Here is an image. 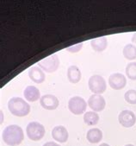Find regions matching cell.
I'll return each mask as SVG.
<instances>
[{
    "mask_svg": "<svg viewBox=\"0 0 136 146\" xmlns=\"http://www.w3.org/2000/svg\"><path fill=\"white\" fill-rule=\"evenodd\" d=\"M24 133L19 125H8L3 131V140L10 146H17L23 141Z\"/></svg>",
    "mask_w": 136,
    "mask_h": 146,
    "instance_id": "cell-1",
    "label": "cell"
},
{
    "mask_svg": "<svg viewBox=\"0 0 136 146\" xmlns=\"http://www.w3.org/2000/svg\"><path fill=\"white\" fill-rule=\"evenodd\" d=\"M8 109L16 117H25L30 111V106L22 98H11L8 102Z\"/></svg>",
    "mask_w": 136,
    "mask_h": 146,
    "instance_id": "cell-2",
    "label": "cell"
},
{
    "mask_svg": "<svg viewBox=\"0 0 136 146\" xmlns=\"http://www.w3.org/2000/svg\"><path fill=\"white\" fill-rule=\"evenodd\" d=\"M38 66L46 73L55 72L60 66L59 57L56 54H51V55L44 58V59H42L41 62H39Z\"/></svg>",
    "mask_w": 136,
    "mask_h": 146,
    "instance_id": "cell-3",
    "label": "cell"
},
{
    "mask_svg": "<svg viewBox=\"0 0 136 146\" xmlns=\"http://www.w3.org/2000/svg\"><path fill=\"white\" fill-rule=\"evenodd\" d=\"M28 137L32 141H39L45 135V127L38 122H30L26 128Z\"/></svg>",
    "mask_w": 136,
    "mask_h": 146,
    "instance_id": "cell-4",
    "label": "cell"
},
{
    "mask_svg": "<svg viewBox=\"0 0 136 146\" xmlns=\"http://www.w3.org/2000/svg\"><path fill=\"white\" fill-rule=\"evenodd\" d=\"M88 86L90 90L94 94H102L105 92L107 84L104 78L101 75L95 74L92 75L88 81Z\"/></svg>",
    "mask_w": 136,
    "mask_h": 146,
    "instance_id": "cell-5",
    "label": "cell"
},
{
    "mask_svg": "<svg viewBox=\"0 0 136 146\" xmlns=\"http://www.w3.org/2000/svg\"><path fill=\"white\" fill-rule=\"evenodd\" d=\"M87 107L86 101L79 96H75L70 99L68 102V108L74 115H80L85 111Z\"/></svg>",
    "mask_w": 136,
    "mask_h": 146,
    "instance_id": "cell-6",
    "label": "cell"
},
{
    "mask_svg": "<svg viewBox=\"0 0 136 146\" xmlns=\"http://www.w3.org/2000/svg\"><path fill=\"white\" fill-rule=\"evenodd\" d=\"M118 120L123 127L130 128L133 126L136 123V116L132 111L124 110L120 112L118 116Z\"/></svg>",
    "mask_w": 136,
    "mask_h": 146,
    "instance_id": "cell-7",
    "label": "cell"
},
{
    "mask_svg": "<svg viewBox=\"0 0 136 146\" xmlns=\"http://www.w3.org/2000/svg\"><path fill=\"white\" fill-rule=\"evenodd\" d=\"M108 84H110L112 89L121 90L125 87L127 84V79L122 74L120 73L112 74L108 77Z\"/></svg>",
    "mask_w": 136,
    "mask_h": 146,
    "instance_id": "cell-8",
    "label": "cell"
},
{
    "mask_svg": "<svg viewBox=\"0 0 136 146\" xmlns=\"http://www.w3.org/2000/svg\"><path fill=\"white\" fill-rule=\"evenodd\" d=\"M88 105L94 111H102L106 106L104 98L101 94H93L88 100Z\"/></svg>",
    "mask_w": 136,
    "mask_h": 146,
    "instance_id": "cell-9",
    "label": "cell"
},
{
    "mask_svg": "<svg viewBox=\"0 0 136 146\" xmlns=\"http://www.w3.org/2000/svg\"><path fill=\"white\" fill-rule=\"evenodd\" d=\"M41 106L46 110H55L59 106V100L52 94H45L40 100Z\"/></svg>",
    "mask_w": 136,
    "mask_h": 146,
    "instance_id": "cell-10",
    "label": "cell"
},
{
    "mask_svg": "<svg viewBox=\"0 0 136 146\" xmlns=\"http://www.w3.org/2000/svg\"><path fill=\"white\" fill-rule=\"evenodd\" d=\"M53 138L59 143H66L68 140V131L66 128L63 125L55 126L52 131Z\"/></svg>",
    "mask_w": 136,
    "mask_h": 146,
    "instance_id": "cell-11",
    "label": "cell"
},
{
    "mask_svg": "<svg viewBox=\"0 0 136 146\" xmlns=\"http://www.w3.org/2000/svg\"><path fill=\"white\" fill-rule=\"evenodd\" d=\"M29 76L32 81H34L37 84H41V83L44 82L45 78H46V75H45L43 70L40 67H36V66H34L30 68Z\"/></svg>",
    "mask_w": 136,
    "mask_h": 146,
    "instance_id": "cell-12",
    "label": "cell"
},
{
    "mask_svg": "<svg viewBox=\"0 0 136 146\" xmlns=\"http://www.w3.org/2000/svg\"><path fill=\"white\" fill-rule=\"evenodd\" d=\"M23 95L28 101L35 102L39 100L41 94H40V91L37 87H35L34 86H29L25 88V90L23 92Z\"/></svg>",
    "mask_w": 136,
    "mask_h": 146,
    "instance_id": "cell-13",
    "label": "cell"
},
{
    "mask_svg": "<svg viewBox=\"0 0 136 146\" xmlns=\"http://www.w3.org/2000/svg\"><path fill=\"white\" fill-rule=\"evenodd\" d=\"M82 74L80 69L77 66H71L67 69V78L71 83L76 84L80 81Z\"/></svg>",
    "mask_w": 136,
    "mask_h": 146,
    "instance_id": "cell-14",
    "label": "cell"
},
{
    "mask_svg": "<svg viewBox=\"0 0 136 146\" xmlns=\"http://www.w3.org/2000/svg\"><path fill=\"white\" fill-rule=\"evenodd\" d=\"M91 46L95 51L102 52L104 49H106V48L108 46L107 38L105 36H102V37H97V38L92 39L91 41Z\"/></svg>",
    "mask_w": 136,
    "mask_h": 146,
    "instance_id": "cell-15",
    "label": "cell"
},
{
    "mask_svg": "<svg viewBox=\"0 0 136 146\" xmlns=\"http://www.w3.org/2000/svg\"><path fill=\"white\" fill-rule=\"evenodd\" d=\"M86 138L91 143H97L101 142V140L102 139V132L98 128L90 129L87 131Z\"/></svg>",
    "mask_w": 136,
    "mask_h": 146,
    "instance_id": "cell-16",
    "label": "cell"
},
{
    "mask_svg": "<svg viewBox=\"0 0 136 146\" xmlns=\"http://www.w3.org/2000/svg\"><path fill=\"white\" fill-rule=\"evenodd\" d=\"M99 121V115L96 111H87L84 115V122L87 125H96Z\"/></svg>",
    "mask_w": 136,
    "mask_h": 146,
    "instance_id": "cell-17",
    "label": "cell"
},
{
    "mask_svg": "<svg viewBox=\"0 0 136 146\" xmlns=\"http://www.w3.org/2000/svg\"><path fill=\"white\" fill-rule=\"evenodd\" d=\"M123 55L127 60L136 59V47L133 44H127L123 48Z\"/></svg>",
    "mask_w": 136,
    "mask_h": 146,
    "instance_id": "cell-18",
    "label": "cell"
},
{
    "mask_svg": "<svg viewBox=\"0 0 136 146\" xmlns=\"http://www.w3.org/2000/svg\"><path fill=\"white\" fill-rule=\"evenodd\" d=\"M126 74L128 79L136 80V62H130L126 68Z\"/></svg>",
    "mask_w": 136,
    "mask_h": 146,
    "instance_id": "cell-19",
    "label": "cell"
},
{
    "mask_svg": "<svg viewBox=\"0 0 136 146\" xmlns=\"http://www.w3.org/2000/svg\"><path fill=\"white\" fill-rule=\"evenodd\" d=\"M125 100L131 104V105H136V90H128L126 92L124 95Z\"/></svg>",
    "mask_w": 136,
    "mask_h": 146,
    "instance_id": "cell-20",
    "label": "cell"
},
{
    "mask_svg": "<svg viewBox=\"0 0 136 146\" xmlns=\"http://www.w3.org/2000/svg\"><path fill=\"white\" fill-rule=\"evenodd\" d=\"M82 47H83V42H80V43H78L74 46H71V47L67 48L66 50L71 52V53H77L82 48Z\"/></svg>",
    "mask_w": 136,
    "mask_h": 146,
    "instance_id": "cell-21",
    "label": "cell"
},
{
    "mask_svg": "<svg viewBox=\"0 0 136 146\" xmlns=\"http://www.w3.org/2000/svg\"><path fill=\"white\" fill-rule=\"evenodd\" d=\"M43 146H60V145L57 143H54V142H47Z\"/></svg>",
    "mask_w": 136,
    "mask_h": 146,
    "instance_id": "cell-22",
    "label": "cell"
},
{
    "mask_svg": "<svg viewBox=\"0 0 136 146\" xmlns=\"http://www.w3.org/2000/svg\"><path fill=\"white\" fill-rule=\"evenodd\" d=\"M132 42L134 43L136 45V33H134L133 35V37H132Z\"/></svg>",
    "mask_w": 136,
    "mask_h": 146,
    "instance_id": "cell-23",
    "label": "cell"
},
{
    "mask_svg": "<svg viewBox=\"0 0 136 146\" xmlns=\"http://www.w3.org/2000/svg\"><path fill=\"white\" fill-rule=\"evenodd\" d=\"M99 146H110V145H108V143H101Z\"/></svg>",
    "mask_w": 136,
    "mask_h": 146,
    "instance_id": "cell-24",
    "label": "cell"
},
{
    "mask_svg": "<svg viewBox=\"0 0 136 146\" xmlns=\"http://www.w3.org/2000/svg\"><path fill=\"white\" fill-rule=\"evenodd\" d=\"M125 146H134L133 144H131V143H129V144H126Z\"/></svg>",
    "mask_w": 136,
    "mask_h": 146,
    "instance_id": "cell-25",
    "label": "cell"
}]
</instances>
